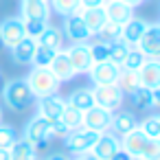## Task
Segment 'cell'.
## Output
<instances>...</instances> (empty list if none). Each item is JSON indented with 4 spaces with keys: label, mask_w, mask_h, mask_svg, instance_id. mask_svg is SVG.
<instances>
[{
    "label": "cell",
    "mask_w": 160,
    "mask_h": 160,
    "mask_svg": "<svg viewBox=\"0 0 160 160\" xmlns=\"http://www.w3.org/2000/svg\"><path fill=\"white\" fill-rule=\"evenodd\" d=\"M121 149L127 151L132 158H147V160H160V140L147 138L140 127L127 132L121 136Z\"/></svg>",
    "instance_id": "6da1fadb"
},
{
    "label": "cell",
    "mask_w": 160,
    "mask_h": 160,
    "mask_svg": "<svg viewBox=\"0 0 160 160\" xmlns=\"http://www.w3.org/2000/svg\"><path fill=\"white\" fill-rule=\"evenodd\" d=\"M0 99H2V103L11 112H24L31 105H35V101H38L33 97V92L29 90V86H27L24 79H9L2 86V94H0Z\"/></svg>",
    "instance_id": "7a4b0ae2"
},
{
    "label": "cell",
    "mask_w": 160,
    "mask_h": 160,
    "mask_svg": "<svg viewBox=\"0 0 160 160\" xmlns=\"http://www.w3.org/2000/svg\"><path fill=\"white\" fill-rule=\"evenodd\" d=\"M29 90L33 92L35 99H44V97H51V94H59V88H62V81L48 70V68H31L29 75L24 77Z\"/></svg>",
    "instance_id": "3957f363"
},
{
    "label": "cell",
    "mask_w": 160,
    "mask_h": 160,
    "mask_svg": "<svg viewBox=\"0 0 160 160\" xmlns=\"http://www.w3.org/2000/svg\"><path fill=\"white\" fill-rule=\"evenodd\" d=\"M97 138H99L97 132H90L86 127H79V129L68 132L62 140H64L66 151H70L72 156H81V153H90V149L97 142Z\"/></svg>",
    "instance_id": "277c9868"
},
{
    "label": "cell",
    "mask_w": 160,
    "mask_h": 160,
    "mask_svg": "<svg viewBox=\"0 0 160 160\" xmlns=\"http://www.w3.org/2000/svg\"><path fill=\"white\" fill-rule=\"evenodd\" d=\"M59 29H62V33H64V40H68L70 44H88V42L92 40V35H90L86 22H83V18H81L79 13L66 16Z\"/></svg>",
    "instance_id": "5b68a950"
},
{
    "label": "cell",
    "mask_w": 160,
    "mask_h": 160,
    "mask_svg": "<svg viewBox=\"0 0 160 160\" xmlns=\"http://www.w3.org/2000/svg\"><path fill=\"white\" fill-rule=\"evenodd\" d=\"M92 97H94V105H99L103 110H110V112H116L125 101V94L118 90L116 83L92 86Z\"/></svg>",
    "instance_id": "8992f818"
},
{
    "label": "cell",
    "mask_w": 160,
    "mask_h": 160,
    "mask_svg": "<svg viewBox=\"0 0 160 160\" xmlns=\"http://www.w3.org/2000/svg\"><path fill=\"white\" fill-rule=\"evenodd\" d=\"M134 48H138L147 59H158V55H160V24L147 22L140 40L136 42Z\"/></svg>",
    "instance_id": "52a82bcc"
},
{
    "label": "cell",
    "mask_w": 160,
    "mask_h": 160,
    "mask_svg": "<svg viewBox=\"0 0 160 160\" xmlns=\"http://www.w3.org/2000/svg\"><path fill=\"white\" fill-rule=\"evenodd\" d=\"M118 151H121V138L108 129V132H101L99 134L97 142L90 149V156L94 160H112Z\"/></svg>",
    "instance_id": "ba28073f"
},
{
    "label": "cell",
    "mask_w": 160,
    "mask_h": 160,
    "mask_svg": "<svg viewBox=\"0 0 160 160\" xmlns=\"http://www.w3.org/2000/svg\"><path fill=\"white\" fill-rule=\"evenodd\" d=\"M64 53H66V57H68V62L72 64V68H75L77 75H88L90 68L94 66L88 44H70V46L64 48Z\"/></svg>",
    "instance_id": "9c48e42d"
},
{
    "label": "cell",
    "mask_w": 160,
    "mask_h": 160,
    "mask_svg": "<svg viewBox=\"0 0 160 160\" xmlns=\"http://www.w3.org/2000/svg\"><path fill=\"white\" fill-rule=\"evenodd\" d=\"M112 114H114V112H110V110H103V108H99V105H92L90 110L83 112L81 127H86V129H90V132H97V134L108 132V129H110Z\"/></svg>",
    "instance_id": "30bf717a"
},
{
    "label": "cell",
    "mask_w": 160,
    "mask_h": 160,
    "mask_svg": "<svg viewBox=\"0 0 160 160\" xmlns=\"http://www.w3.org/2000/svg\"><path fill=\"white\" fill-rule=\"evenodd\" d=\"M22 38H27L24 27H22V18H7L0 22V44L7 51H11Z\"/></svg>",
    "instance_id": "8fae6325"
},
{
    "label": "cell",
    "mask_w": 160,
    "mask_h": 160,
    "mask_svg": "<svg viewBox=\"0 0 160 160\" xmlns=\"http://www.w3.org/2000/svg\"><path fill=\"white\" fill-rule=\"evenodd\" d=\"M136 77H138V86L149 88V90H158L160 88V62L158 59H147L136 70Z\"/></svg>",
    "instance_id": "7c38bea8"
},
{
    "label": "cell",
    "mask_w": 160,
    "mask_h": 160,
    "mask_svg": "<svg viewBox=\"0 0 160 160\" xmlns=\"http://www.w3.org/2000/svg\"><path fill=\"white\" fill-rule=\"evenodd\" d=\"M118 66L112 64V62H99L90 68V79H92V86H108V83H114L116 77H118Z\"/></svg>",
    "instance_id": "4fadbf2b"
},
{
    "label": "cell",
    "mask_w": 160,
    "mask_h": 160,
    "mask_svg": "<svg viewBox=\"0 0 160 160\" xmlns=\"http://www.w3.org/2000/svg\"><path fill=\"white\" fill-rule=\"evenodd\" d=\"M103 11H105L108 22H114V24H121V27H123L127 20L134 18V9H132L129 5H125L123 0H105Z\"/></svg>",
    "instance_id": "5bb4252c"
},
{
    "label": "cell",
    "mask_w": 160,
    "mask_h": 160,
    "mask_svg": "<svg viewBox=\"0 0 160 160\" xmlns=\"http://www.w3.org/2000/svg\"><path fill=\"white\" fill-rule=\"evenodd\" d=\"M64 108H66V99L59 97V94H51V97L38 99V114L44 116L46 121H57L62 116Z\"/></svg>",
    "instance_id": "9a60e30c"
},
{
    "label": "cell",
    "mask_w": 160,
    "mask_h": 160,
    "mask_svg": "<svg viewBox=\"0 0 160 160\" xmlns=\"http://www.w3.org/2000/svg\"><path fill=\"white\" fill-rule=\"evenodd\" d=\"M22 138L29 140L31 145H35L38 140H51L48 138V121L44 116H40V114L29 118L24 129H22Z\"/></svg>",
    "instance_id": "2e32d148"
},
{
    "label": "cell",
    "mask_w": 160,
    "mask_h": 160,
    "mask_svg": "<svg viewBox=\"0 0 160 160\" xmlns=\"http://www.w3.org/2000/svg\"><path fill=\"white\" fill-rule=\"evenodd\" d=\"M129 101L134 108L138 110H153L160 105V88L158 90H149V88H142L138 86L132 94H129Z\"/></svg>",
    "instance_id": "e0dca14e"
},
{
    "label": "cell",
    "mask_w": 160,
    "mask_h": 160,
    "mask_svg": "<svg viewBox=\"0 0 160 160\" xmlns=\"http://www.w3.org/2000/svg\"><path fill=\"white\" fill-rule=\"evenodd\" d=\"M138 127V116L129 110H121L116 114H112V121H110V132L116 134V136H125L127 132L136 129Z\"/></svg>",
    "instance_id": "ac0fdd59"
},
{
    "label": "cell",
    "mask_w": 160,
    "mask_h": 160,
    "mask_svg": "<svg viewBox=\"0 0 160 160\" xmlns=\"http://www.w3.org/2000/svg\"><path fill=\"white\" fill-rule=\"evenodd\" d=\"M48 70L64 83V81H70L72 77H77V72H75V68H72V64L68 62V57H66V53H64V48L62 51H57L55 53V57H53V62L48 64Z\"/></svg>",
    "instance_id": "d6986e66"
},
{
    "label": "cell",
    "mask_w": 160,
    "mask_h": 160,
    "mask_svg": "<svg viewBox=\"0 0 160 160\" xmlns=\"http://www.w3.org/2000/svg\"><path fill=\"white\" fill-rule=\"evenodd\" d=\"M20 18L48 20L51 18V7H48L46 0H20Z\"/></svg>",
    "instance_id": "ffe728a7"
},
{
    "label": "cell",
    "mask_w": 160,
    "mask_h": 160,
    "mask_svg": "<svg viewBox=\"0 0 160 160\" xmlns=\"http://www.w3.org/2000/svg\"><path fill=\"white\" fill-rule=\"evenodd\" d=\"M145 27H147V20H142V18H136V16H134L132 20H127V22L123 24L121 40H123L127 46H136V42L140 40V35H142Z\"/></svg>",
    "instance_id": "44dd1931"
},
{
    "label": "cell",
    "mask_w": 160,
    "mask_h": 160,
    "mask_svg": "<svg viewBox=\"0 0 160 160\" xmlns=\"http://www.w3.org/2000/svg\"><path fill=\"white\" fill-rule=\"evenodd\" d=\"M35 46H38V40L33 38H22L9 53H11V59L16 64H31L33 59V53H35Z\"/></svg>",
    "instance_id": "7402d4cb"
},
{
    "label": "cell",
    "mask_w": 160,
    "mask_h": 160,
    "mask_svg": "<svg viewBox=\"0 0 160 160\" xmlns=\"http://www.w3.org/2000/svg\"><path fill=\"white\" fill-rule=\"evenodd\" d=\"M66 103L79 112H86L94 105V97H92V88H77L66 97Z\"/></svg>",
    "instance_id": "603a6c76"
},
{
    "label": "cell",
    "mask_w": 160,
    "mask_h": 160,
    "mask_svg": "<svg viewBox=\"0 0 160 160\" xmlns=\"http://www.w3.org/2000/svg\"><path fill=\"white\" fill-rule=\"evenodd\" d=\"M81 18H83V22H86V27H88V31H90V35L94 38L97 35V31L105 24V11H103V7H97V9H79L77 11Z\"/></svg>",
    "instance_id": "cb8c5ba5"
},
{
    "label": "cell",
    "mask_w": 160,
    "mask_h": 160,
    "mask_svg": "<svg viewBox=\"0 0 160 160\" xmlns=\"http://www.w3.org/2000/svg\"><path fill=\"white\" fill-rule=\"evenodd\" d=\"M64 33H62V29L59 27H53V24H48L44 31H42V35L38 38V44H42V46H46V48H53V51H62L64 48Z\"/></svg>",
    "instance_id": "d4e9b609"
},
{
    "label": "cell",
    "mask_w": 160,
    "mask_h": 160,
    "mask_svg": "<svg viewBox=\"0 0 160 160\" xmlns=\"http://www.w3.org/2000/svg\"><path fill=\"white\" fill-rule=\"evenodd\" d=\"M9 156H11V160H33V158H40L38 151L33 149V145L29 140H24V138H18L13 142V147L9 149Z\"/></svg>",
    "instance_id": "484cf974"
},
{
    "label": "cell",
    "mask_w": 160,
    "mask_h": 160,
    "mask_svg": "<svg viewBox=\"0 0 160 160\" xmlns=\"http://www.w3.org/2000/svg\"><path fill=\"white\" fill-rule=\"evenodd\" d=\"M116 86H118V90L125 94V97H129L136 88H138V77H136V72H132V70H118V77H116V81H114Z\"/></svg>",
    "instance_id": "4316f807"
},
{
    "label": "cell",
    "mask_w": 160,
    "mask_h": 160,
    "mask_svg": "<svg viewBox=\"0 0 160 160\" xmlns=\"http://www.w3.org/2000/svg\"><path fill=\"white\" fill-rule=\"evenodd\" d=\"M121 31H123L121 24H114V22H108L105 20V24L97 31V38L103 44H114V42H121Z\"/></svg>",
    "instance_id": "83f0119b"
},
{
    "label": "cell",
    "mask_w": 160,
    "mask_h": 160,
    "mask_svg": "<svg viewBox=\"0 0 160 160\" xmlns=\"http://www.w3.org/2000/svg\"><path fill=\"white\" fill-rule=\"evenodd\" d=\"M48 7H51V13L66 18V16L79 11V0H48Z\"/></svg>",
    "instance_id": "f1b7e54d"
},
{
    "label": "cell",
    "mask_w": 160,
    "mask_h": 160,
    "mask_svg": "<svg viewBox=\"0 0 160 160\" xmlns=\"http://www.w3.org/2000/svg\"><path fill=\"white\" fill-rule=\"evenodd\" d=\"M129 48L132 46H127L123 40L114 42V44H108V62H112V64H116L121 68L123 62H125V57H127V53H129Z\"/></svg>",
    "instance_id": "f546056e"
},
{
    "label": "cell",
    "mask_w": 160,
    "mask_h": 160,
    "mask_svg": "<svg viewBox=\"0 0 160 160\" xmlns=\"http://www.w3.org/2000/svg\"><path fill=\"white\" fill-rule=\"evenodd\" d=\"M138 127H140V132H142L147 138H151V140H160V116H158V114L147 116L142 123H138Z\"/></svg>",
    "instance_id": "4dcf8cb0"
},
{
    "label": "cell",
    "mask_w": 160,
    "mask_h": 160,
    "mask_svg": "<svg viewBox=\"0 0 160 160\" xmlns=\"http://www.w3.org/2000/svg\"><path fill=\"white\" fill-rule=\"evenodd\" d=\"M55 53H57V51H53V48H46V46L38 44V46H35V53H33L31 64H33L35 68H48V64H51V62H53V57H55Z\"/></svg>",
    "instance_id": "1f68e13d"
},
{
    "label": "cell",
    "mask_w": 160,
    "mask_h": 160,
    "mask_svg": "<svg viewBox=\"0 0 160 160\" xmlns=\"http://www.w3.org/2000/svg\"><path fill=\"white\" fill-rule=\"evenodd\" d=\"M81 118H83V112H79V110L70 108L68 103H66V108H64V112H62V116H59V121H62L70 132L81 127Z\"/></svg>",
    "instance_id": "d6a6232c"
},
{
    "label": "cell",
    "mask_w": 160,
    "mask_h": 160,
    "mask_svg": "<svg viewBox=\"0 0 160 160\" xmlns=\"http://www.w3.org/2000/svg\"><path fill=\"white\" fill-rule=\"evenodd\" d=\"M22 27H24V33L27 38H33L38 40L42 35V31L48 27V20H38V18H22Z\"/></svg>",
    "instance_id": "836d02e7"
},
{
    "label": "cell",
    "mask_w": 160,
    "mask_h": 160,
    "mask_svg": "<svg viewBox=\"0 0 160 160\" xmlns=\"http://www.w3.org/2000/svg\"><path fill=\"white\" fill-rule=\"evenodd\" d=\"M20 138L18 129L9 123H0V149H11L13 142Z\"/></svg>",
    "instance_id": "e575fe53"
},
{
    "label": "cell",
    "mask_w": 160,
    "mask_h": 160,
    "mask_svg": "<svg viewBox=\"0 0 160 160\" xmlns=\"http://www.w3.org/2000/svg\"><path fill=\"white\" fill-rule=\"evenodd\" d=\"M145 62H147V57H145V55H142L138 48H134V46H132L121 68H123V70H132V72H136V70H138V68H140Z\"/></svg>",
    "instance_id": "d590c367"
},
{
    "label": "cell",
    "mask_w": 160,
    "mask_h": 160,
    "mask_svg": "<svg viewBox=\"0 0 160 160\" xmlns=\"http://www.w3.org/2000/svg\"><path fill=\"white\" fill-rule=\"evenodd\" d=\"M90 46V55H92V62L94 64H99V62H105L108 59V44H103V42H92V44H88Z\"/></svg>",
    "instance_id": "8d00e7d4"
},
{
    "label": "cell",
    "mask_w": 160,
    "mask_h": 160,
    "mask_svg": "<svg viewBox=\"0 0 160 160\" xmlns=\"http://www.w3.org/2000/svg\"><path fill=\"white\" fill-rule=\"evenodd\" d=\"M70 129L57 118V121H48V138L53 140V138H64L66 134H68Z\"/></svg>",
    "instance_id": "74e56055"
},
{
    "label": "cell",
    "mask_w": 160,
    "mask_h": 160,
    "mask_svg": "<svg viewBox=\"0 0 160 160\" xmlns=\"http://www.w3.org/2000/svg\"><path fill=\"white\" fill-rule=\"evenodd\" d=\"M103 5H105V0H79V9H97Z\"/></svg>",
    "instance_id": "f35d334b"
},
{
    "label": "cell",
    "mask_w": 160,
    "mask_h": 160,
    "mask_svg": "<svg viewBox=\"0 0 160 160\" xmlns=\"http://www.w3.org/2000/svg\"><path fill=\"white\" fill-rule=\"evenodd\" d=\"M44 160H70V158H68L66 153H48Z\"/></svg>",
    "instance_id": "ab89813d"
},
{
    "label": "cell",
    "mask_w": 160,
    "mask_h": 160,
    "mask_svg": "<svg viewBox=\"0 0 160 160\" xmlns=\"http://www.w3.org/2000/svg\"><path fill=\"white\" fill-rule=\"evenodd\" d=\"M112 160H132V156H129L127 151H123V149H121V151H118V153H116Z\"/></svg>",
    "instance_id": "60d3db41"
},
{
    "label": "cell",
    "mask_w": 160,
    "mask_h": 160,
    "mask_svg": "<svg viewBox=\"0 0 160 160\" xmlns=\"http://www.w3.org/2000/svg\"><path fill=\"white\" fill-rule=\"evenodd\" d=\"M0 160H11V156H9V149H0Z\"/></svg>",
    "instance_id": "b9f144b4"
},
{
    "label": "cell",
    "mask_w": 160,
    "mask_h": 160,
    "mask_svg": "<svg viewBox=\"0 0 160 160\" xmlns=\"http://www.w3.org/2000/svg\"><path fill=\"white\" fill-rule=\"evenodd\" d=\"M72 160H94V158H92L90 153H81V156H75Z\"/></svg>",
    "instance_id": "7bdbcfd3"
},
{
    "label": "cell",
    "mask_w": 160,
    "mask_h": 160,
    "mask_svg": "<svg viewBox=\"0 0 160 160\" xmlns=\"http://www.w3.org/2000/svg\"><path fill=\"white\" fill-rule=\"evenodd\" d=\"M0 123H2V108H0Z\"/></svg>",
    "instance_id": "ee69618b"
},
{
    "label": "cell",
    "mask_w": 160,
    "mask_h": 160,
    "mask_svg": "<svg viewBox=\"0 0 160 160\" xmlns=\"http://www.w3.org/2000/svg\"><path fill=\"white\" fill-rule=\"evenodd\" d=\"M132 160H147V158H132Z\"/></svg>",
    "instance_id": "f6af8a7d"
},
{
    "label": "cell",
    "mask_w": 160,
    "mask_h": 160,
    "mask_svg": "<svg viewBox=\"0 0 160 160\" xmlns=\"http://www.w3.org/2000/svg\"><path fill=\"white\" fill-rule=\"evenodd\" d=\"M140 2H145V0H140Z\"/></svg>",
    "instance_id": "bcb514c9"
},
{
    "label": "cell",
    "mask_w": 160,
    "mask_h": 160,
    "mask_svg": "<svg viewBox=\"0 0 160 160\" xmlns=\"http://www.w3.org/2000/svg\"><path fill=\"white\" fill-rule=\"evenodd\" d=\"M46 2H48V0H46Z\"/></svg>",
    "instance_id": "7dc6e473"
}]
</instances>
